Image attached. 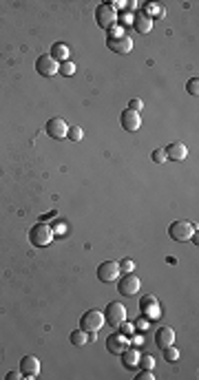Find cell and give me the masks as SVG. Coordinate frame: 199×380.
<instances>
[{
	"label": "cell",
	"instance_id": "obj_21",
	"mask_svg": "<svg viewBox=\"0 0 199 380\" xmlns=\"http://www.w3.org/2000/svg\"><path fill=\"white\" fill-rule=\"evenodd\" d=\"M71 345H75V347H84V345L88 343V334L84 332V329H75V332H71Z\"/></svg>",
	"mask_w": 199,
	"mask_h": 380
},
{
	"label": "cell",
	"instance_id": "obj_22",
	"mask_svg": "<svg viewBox=\"0 0 199 380\" xmlns=\"http://www.w3.org/2000/svg\"><path fill=\"white\" fill-rule=\"evenodd\" d=\"M164 360L166 362H177V360H179V349H177L175 345L164 347Z\"/></svg>",
	"mask_w": 199,
	"mask_h": 380
},
{
	"label": "cell",
	"instance_id": "obj_32",
	"mask_svg": "<svg viewBox=\"0 0 199 380\" xmlns=\"http://www.w3.org/2000/svg\"><path fill=\"white\" fill-rule=\"evenodd\" d=\"M22 378V371L18 369V371H9L7 373V380H20Z\"/></svg>",
	"mask_w": 199,
	"mask_h": 380
},
{
	"label": "cell",
	"instance_id": "obj_24",
	"mask_svg": "<svg viewBox=\"0 0 199 380\" xmlns=\"http://www.w3.org/2000/svg\"><path fill=\"white\" fill-rule=\"evenodd\" d=\"M82 137H84V133H82L80 126H71L69 133H66V139H71V142H82Z\"/></svg>",
	"mask_w": 199,
	"mask_h": 380
},
{
	"label": "cell",
	"instance_id": "obj_17",
	"mask_svg": "<svg viewBox=\"0 0 199 380\" xmlns=\"http://www.w3.org/2000/svg\"><path fill=\"white\" fill-rule=\"evenodd\" d=\"M133 27H135V31H140V33H148V31L153 29V20L148 18L146 14L137 11L135 18H133Z\"/></svg>",
	"mask_w": 199,
	"mask_h": 380
},
{
	"label": "cell",
	"instance_id": "obj_30",
	"mask_svg": "<svg viewBox=\"0 0 199 380\" xmlns=\"http://www.w3.org/2000/svg\"><path fill=\"white\" fill-rule=\"evenodd\" d=\"M135 378L137 380H155V373H153V369H142Z\"/></svg>",
	"mask_w": 199,
	"mask_h": 380
},
{
	"label": "cell",
	"instance_id": "obj_33",
	"mask_svg": "<svg viewBox=\"0 0 199 380\" xmlns=\"http://www.w3.org/2000/svg\"><path fill=\"white\" fill-rule=\"evenodd\" d=\"M133 343H135V345H142V343H144V338H140V336H135V338H133Z\"/></svg>",
	"mask_w": 199,
	"mask_h": 380
},
{
	"label": "cell",
	"instance_id": "obj_12",
	"mask_svg": "<svg viewBox=\"0 0 199 380\" xmlns=\"http://www.w3.org/2000/svg\"><path fill=\"white\" fill-rule=\"evenodd\" d=\"M129 338H126V334H111V336L107 338V349L111 351V354L120 356L124 349H129Z\"/></svg>",
	"mask_w": 199,
	"mask_h": 380
},
{
	"label": "cell",
	"instance_id": "obj_1",
	"mask_svg": "<svg viewBox=\"0 0 199 380\" xmlns=\"http://www.w3.org/2000/svg\"><path fill=\"white\" fill-rule=\"evenodd\" d=\"M29 241L36 245V248H47L53 241V228L47 226V223H36V226L29 230Z\"/></svg>",
	"mask_w": 199,
	"mask_h": 380
},
{
	"label": "cell",
	"instance_id": "obj_10",
	"mask_svg": "<svg viewBox=\"0 0 199 380\" xmlns=\"http://www.w3.org/2000/svg\"><path fill=\"white\" fill-rule=\"evenodd\" d=\"M49 137L53 139H66V133H69V124L62 120V117H51L47 120V126H44Z\"/></svg>",
	"mask_w": 199,
	"mask_h": 380
},
{
	"label": "cell",
	"instance_id": "obj_16",
	"mask_svg": "<svg viewBox=\"0 0 199 380\" xmlns=\"http://www.w3.org/2000/svg\"><path fill=\"white\" fill-rule=\"evenodd\" d=\"M155 345L157 347H168V345H175V332L170 327H159L155 332Z\"/></svg>",
	"mask_w": 199,
	"mask_h": 380
},
{
	"label": "cell",
	"instance_id": "obj_4",
	"mask_svg": "<svg viewBox=\"0 0 199 380\" xmlns=\"http://www.w3.org/2000/svg\"><path fill=\"white\" fill-rule=\"evenodd\" d=\"M126 307L124 303H118V301H113V303L107 305V310H104V323H109L111 327H120L122 323L126 321Z\"/></svg>",
	"mask_w": 199,
	"mask_h": 380
},
{
	"label": "cell",
	"instance_id": "obj_26",
	"mask_svg": "<svg viewBox=\"0 0 199 380\" xmlns=\"http://www.w3.org/2000/svg\"><path fill=\"white\" fill-rule=\"evenodd\" d=\"M135 270V261L133 259H122L120 263V272H124V274H129V272Z\"/></svg>",
	"mask_w": 199,
	"mask_h": 380
},
{
	"label": "cell",
	"instance_id": "obj_13",
	"mask_svg": "<svg viewBox=\"0 0 199 380\" xmlns=\"http://www.w3.org/2000/svg\"><path fill=\"white\" fill-rule=\"evenodd\" d=\"M20 371L25 378H36L38 373H40V360L36 358V356H25V358L20 360Z\"/></svg>",
	"mask_w": 199,
	"mask_h": 380
},
{
	"label": "cell",
	"instance_id": "obj_3",
	"mask_svg": "<svg viewBox=\"0 0 199 380\" xmlns=\"http://www.w3.org/2000/svg\"><path fill=\"white\" fill-rule=\"evenodd\" d=\"M195 232H197V226L190 221H173L168 228V234L173 241H190Z\"/></svg>",
	"mask_w": 199,
	"mask_h": 380
},
{
	"label": "cell",
	"instance_id": "obj_7",
	"mask_svg": "<svg viewBox=\"0 0 199 380\" xmlns=\"http://www.w3.org/2000/svg\"><path fill=\"white\" fill-rule=\"evenodd\" d=\"M140 288H142V281L133 274V272H129V274L118 278V292L122 296H135L137 292H140Z\"/></svg>",
	"mask_w": 199,
	"mask_h": 380
},
{
	"label": "cell",
	"instance_id": "obj_28",
	"mask_svg": "<svg viewBox=\"0 0 199 380\" xmlns=\"http://www.w3.org/2000/svg\"><path fill=\"white\" fill-rule=\"evenodd\" d=\"M186 91L190 93V95H199V80H197V77H192V80H188Z\"/></svg>",
	"mask_w": 199,
	"mask_h": 380
},
{
	"label": "cell",
	"instance_id": "obj_20",
	"mask_svg": "<svg viewBox=\"0 0 199 380\" xmlns=\"http://www.w3.org/2000/svg\"><path fill=\"white\" fill-rule=\"evenodd\" d=\"M142 14H146L148 18H164L166 16V9L164 7H159V5H155V3H148V5H144V11Z\"/></svg>",
	"mask_w": 199,
	"mask_h": 380
},
{
	"label": "cell",
	"instance_id": "obj_27",
	"mask_svg": "<svg viewBox=\"0 0 199 380\" xmlns=\"http://www.w3.org/2000/svg\"><path fill=\"white\" fill-rule=\"evenodd\" d=\"M151 157H153V161H155V164H164V161L168 159V157H166V150H164V148H155Z\"/></svg>",
	"mask_w": 199,
	"mask_h": 380
},
{
	"label": "cell",
	"instance_id": "obj_18",
	"mask_svg": "<svg viewBox=\"0 0 199 380\" xmlns=\"http://www.w3.org/2000/svg\"><path fill=\"white\" fill-rule=\"evenodd\" d=\"M120 356H122V362H124V367H126V369H135V367H137V362H140V351H137V349H133V347L124 349Z\"/></svg>",
	"mask_w": 199,
	"mask_h": 380
},
{
	"label": "cell",
	"instance_id": "obj_25",
	"mask_svg": "<svg viewBox=\"0 0 199 380\" xmlns=\"http://www.w3.org/2000/svg\"><path fill=\"white\" fill-rule=\"evenodd\" d=\"M75 69H77V66H75L73 62H71V60H66V62L60 64V71H58V73H62V75H66V77H71V75L75 73Z\"/></svg>",
	"mask_w": 199,
	"mask_h": 380
},
{
	"label": "cell",
	"instance_id": "obj_11",
	"mask_svg": "<svg viewBox=\"0 0 199 380\" xmlns=\"http://www.w3.org/2000/svg\"><path fill=\"white\" fill-rule=\"evenodd\" d=\"M120 124H122L124 131L135 133L137 128L142 126V113H135V111H131V109H124L122 111V115H120Z\"/></svg>",
	"mask_w": 199,
	"mask_h": 380
},
{
	"label": "cell",
	"instance_id": "obj_15",
	"mask_svg": "<svg viewBox=\"0 0 199 380\" xmlns=\"http://www.w3.org/2000/svg\"><path fill=\"white\" fill-rule=\"evenodd\" d=\"M140 312H142V314H146L148 318H157V316H162V307H159V303L155 301V296H146V299H142V303H140Z\"/></svg>",
	"mask_w": 199,
	"mask_h": 380
},
{
	"label": "cell",
	"instance_id": "obj_9",
	"mask_svg": "<svg viewBox=\"0 0 199 380\" xmlns=\"http://www.w3.org/2000/svg\"><path fill=\"white\" fill-rule=\"evenodd\" d=\"M36 71L42 77H53L60 71V64H58V60L51 58V53H44L36 60Z\"/></svg>",
	"mask_w": 199,
	"mask_h": 380
},
{
	"label": "cell",
	"instance_id": "obj_23",
	"mask_svg": "<svg viewBox=\"0 0 199 380\" xmlns=\"http://www.w3.org/2000/svg\"><path fill=\"white\" fill-rule=\"evenodd\" d=\"M137 367H142V369H153L155 358L151 354H140V362H137Z\"/></svg>",
	"mask_w": 199,
	"mask_h": 380
},
{
	"label": "cell",
	"instance_id": "obj_8",
	"mask_svg": "<svg viewBox=\"0 0 199 380\" xmlns=\"http://www.w3.org/2000/svg\"><path fill=\"white\" fill-rule=\"evenodd\" d=\"M120 263L118 261H102L97 265V278L102 283H111V281H118L120 278Z\"/></svg>",
	"mask_w": 199,
	"mask_h": 380
},
{
	"label": "cell",
	"instance_id": "obj_31",
	"mask_svg": "<svg viewBox=\"0 0 199 380\" xmlns=\"http://www.w3.org/2000/svg\"><path fill=\"white\" fill-rule=\"evenodd\" d=\"M120 332H124V334H133V332H135V325H131V323H122V325H120Z\"/></svg>",
	"mask_w": 199,
	"mask_h": 380
},
{
	"label": "cell",
	"instance_id": "obj_14",
	"mask_svg": "<svg viewBox=\"0 0 199 380\" xmlns=\"http://www.w3.org/2000/svg\"><path fill=\"white\" fill-rule=\"evenodd\" d=\"M164 150H166V157L173 159V161H184L188 157V148H186L184 142H173V144H168Z\"/></svg>",
	"mask_w": 199,
	"mask_h": 380
},
{
	"label": "cell",
	"instance_id": "obj_6",
	"mask_svg": "<svg viewBox=\"0 0 199 380\" xmlns=\"http://www.w3.org/2000/svg\"><path fill=\"white\" fill-rule=\"evenodd\" d=\"M107 47L113 53L126 55V53L133 51V38L129 33H122V36H107Z\"/></svg>",
	"mask_w": 199,
	"mask_h": 380
},
{
	"label": "cell",
	"instance_id": "obj_2",
	"mask_svg": "<svg viewBox=\"0 0 199 380\" xmlns=\"http://www.w3.org/2000/svg\"><path fill=\"white\" fill-rule=\"evenodd\" d=\"M95 22L99 29H104V31H109L111 27L118 25V11L111 7V3H102L95 9Z\"/></svg>",
	"mask_w": 199,
	"mask_h": 380
},
{
	"label": "cell",
	"instance_id": "obj_5",
	"mask_svg": "<svg viewBox=\"0 0 199 380\" xmlns=\"http://www.w3.org/2000/svg\"><path fill=\"white\" fill-rule=\"evenodd\" d=\"M102 327H104V312L88 310L80 316V329H84V332H97Z\"/></svg>",
	"mask_w": 199,
	"mask_h": 380
},
{
	"label": "cell",
	"instance_id": "obj_19",
	"mask_svg": "<svg viewBox=\"0 0 199 380\" xmlns=\"http://www.w3.org/2000/svg\"><path fill=\"white\" fill-rule=\"evenodd\" d=\"M69 55H71V47H69V44L55 42L53 47H51V58L53 60H62V62H66V60H69Z\"/></svg>",
	"mask_w": 199,
	"mask_h": 380
},
{
	"label": "cell",
	"instance_id": "obj_29",
	"mask_svg": "<svg viewBox=\"0 0 199 380\" xmlns=\"http://www.w3.org/2000/svg\"><path fill=\"white\" fill-rule=\"evenodd\" d=\"M129 109L131 111H135V113H142V109H144V102L140 98H133L131 102H129Z\"/></svg>",
	"mask_w": 199,
	"mask_h": 380
}]
</instances>
